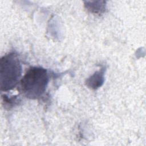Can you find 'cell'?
Listing matches in <instances>:
<instances>
[{"instance_id": "cell-1", "label": "cell", "mask_w": 146, "mask_h": 146, "mask_svg": "<svg viewBox=\"0 0 146 146\" xmlns=\"http://www.w3.org/2000/svg\"><path fill=\"white\" fill-rule=\"evenodd\" d=\"M48 82V76L45 68L32 67L20 80L19 90L26 98L38 99L45 92Z\"/></svg>"}, {"instance_id": "cell-2", "label": "cell", "mask_w": 146, "mask_h": 146, "mask_svg": "<svg viewBox=\"0 0 146 146\" xmlns=\"http://www.w3.org/2000/svg\"><path fill=\"white\" fill-rule=\"evenodd\" d=\"M22 66L18 54L10 52L0 60L1 90L7 91L13 89L20 82Z\"/></svg>"}, {"instance_id": "cell-3", "label": "cell", "mask_w": 146, "mask_h": 146, "mask_svg": "<svg viewBox=\"0 0 146 146\" xmlns=\"http://www.w3.org/2000/svg\"><path fill=\"white\" fill-rule=\"evenodd\" d=\"M104 69L102 68L98 71L95 72L91 77L86 80V85L92 89H97L100 87L104 80Z\"/></svg>"}, {"instance_id": "cell-4", "label": "cell", "mask_w": 146, "mask_h": 146, "mask_svg": "<svg viewBox=\"0 0 146 146\" xmlns=\"http://www.w3.org/2000/svg\"><path fill=\"white\" fill-rule=\"evenodd\" d=\"M103 2V1L87 2V5H85V6L91 13L100 14L105 11V2L102 4Z\"/></svg>"}, {"instance_id": "cell-5", "label": "cell", "mask_w": 146, "mask_h": 146, "mask_svg": "<svg viewBox=\"0 0 146 146\" xmlns=\"http://www.w3.org/2000/svg\"><path fill=\"white\" fill-rule=\"evenodd\" d=\"M2 100L4 102V106L5 107H8V108H10L14 106L15 104H17L18 99L17 96H14L13 97L9 98L7 95H2Z\"/></svg>"}]
</instances>
